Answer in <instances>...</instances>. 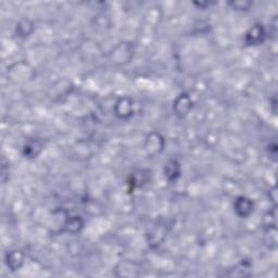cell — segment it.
<instances>
[{"label": "cell", "mask_w": 278, "mask_h": 278, "mask_svg": "<svg viewBox=\"0 0 278 278\" xmlns=\"http://www.w3.org/2000/svg\"><path fill=\"white\" fill-rule=\"evenodd\" d=\"M234 208L238 216L240 217H247L252 213L253 211V202L250 199L246 197H239L235 201Z\"/></svg>", "instance_id": "obj_4"}, {"label": "cell", "mask_w": 278, "mask_h": 278, "mask_svg": "<svg viewBox=\"0 0 278 278\" xmlns=\"http://www.w3.org/2000/svg\"><path fill=\"white\" fill-rule=\"evenodd\" d=\"M24 261V255L20 251H11L5 255V263L11 271L19 270Z\"/></svg>", "instance_id": "obj_7"}, {"label": "cell", "mask_w": 278, "mask_h": 278, "mask_svg": "<svg viewBox=\"0 0 278 278\" xmlns=\"http://www.w3.org/2000/svg\"><path fill=\"white\" fill-rule=\"evenodd\" d=\"M265 37V32L262 25H254L252 29L247 33L246 35V42L250 46L259 45V43L263 42Z\"/></svg>", "instance_id": "obj_5"}, {"label": "cell", "mask_w": 278, "mask_h": 278, "mask_svg": "<svg viewBox=\"0 0 278 278\" xmlns=\"http://www.w3.org/2000/svg\"><path fill=\"white\" fill-rule=\"evenodd\" d=\"M164 176L168 182H175L181 176V164L177 160H168L164 165Z\"/></svg>", "instance_id": "obj_6"}, {"label": "cell", "mask_w": 278, "mask_h": 278, "mask_svg": "<svg viewBox=\"0 0 278 278\" xmlns=\"http://www.w3.org/2000/svg\"><path fill=\"white\" fill-rule=\"evenodd\" d=\"M116 114L121 119H127L133 114V100L128 97L121 98L116 106Z\"/></svg>", "instance_id": "obj_3"}, {"label": "cell", "mask_w": 278, "mask_h": 278, "mask_svg": "<svg viewBox=\"0 0 278 278\" xmlns=\"http://www.w3.org/2000/svg\"><path fill=\"white\" fill-rule=\"evenodd\" d=\"M42 145L40 140H31L24 146V155L27 158H36L40 154Z\"/></svg>", "instance_id": "obj_8"}, {"label": "cell", "mask_w": 278, "mask_h": 278, "mask_svg": "<svg viewBox=\"0 0 278 278\" xmlns=\"http://www.w3.org/2000/svg\"><path fill=\"white\" fill-rule=\"evenodd\" d=\"M80 227H81V224L79 223V219L78 216H75L72 220H70L69 224H68V231L72 232V233H76L79 231Z\"/></svg>", "instance_id": "obj_9"}, {"label": "cell", "mask_w": 278, "mask_h": 278, "mask_svg": "<svg viewBox=\"0 0 278 278\" xmlns=\"http://www.w3.org/2000/svg\"><path fill=\"white\" fill-rule=\"evenodd\" d=\"M164 149V138L159 133H150L145 141L146 154L154 158L159 156Z\"/></svg>", "instance_id": "obj_1"}, {"label": "cell", "mask_w": 278, "mask_h": 278, "mask_svg": "<svg viewBox=\"0 0 278 278\" xmlns=\"http://www.w3.org/2000/svg\"><path fill=\"white\" fill-rule=\"evenodd\" d=\"M231 4H233L234 7H238V5H240L238 9H248L250 5H251L252 3L251 2H239V1H236V2H232Z\"/></svg>", "instance_id": "obj_10"}, {"label": "cell", "mask_w": 278, "mask_h": 278, "mask_svg": "<svg viewBox=\"0 0 278 278\" xmlns=\"http://www.w3.org/2000/svg\"><path fill=\"white\" fill-rule=\"evenodd\" d=\"M174 111H175V114L178 117H185L187 116L189 113V111L193 109V102L192 99L186 95V94H183L181 96H178L176 98L175 102H174Z\"/></svg>", "instance_id": "obj_2"}]
</instances>
